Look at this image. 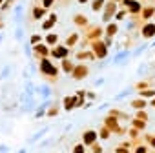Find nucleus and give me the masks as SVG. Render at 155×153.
Wrapping results in <instances>:
<instances>
[{
	"mask_svg": "<svg viewBox=\"0 0 155 153\" xmlns=\"http://www.w3.org/2000/svg\"><path fill=\"white\" fill-rule=\"evenodd\" d=\"M93 138H95V133H88V137H86V140H88V142H91Z\"/></svg>",
	"mask_w": 155,
	"mask_h": 153,
	"instance_id": "obj_1",
	"label": "nucleus"
}]
</instances>
